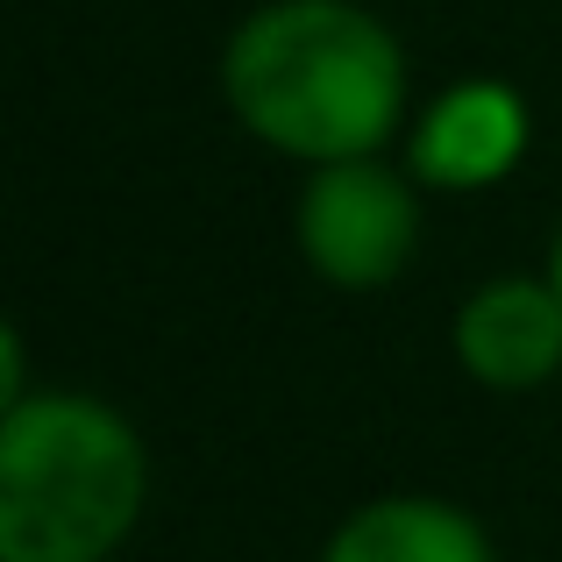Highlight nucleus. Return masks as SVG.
I'll use <instances>...</instances> for the list:
<instances>
[{
	"mask_svg": "<svg viewBox=\"0 0 562 562\" xmlns=\"http://www.w3.org/2000/svg\"><path fill=\"white\" fill-rule=\"evenodd\" d=\"M221 100L263 150L349 165L406 122V50L363 0H263L221 50Z\"/></svg>",
	"mask_w": 562,
	"mask_h": 562,
	"instance_id": "1",
	"label": "nucleus"
},
{
	"mask_svg": "<svg viewBox=\"0 0 562 562\" xmlns=\"http://www.w3.org/2000/svg\"><path fill=\"white\" fill-rule=\"evenodd\" d=\"M456 363L484 392H535L562 371V292L549 278H492L456 314Z\"/></svg>",
	"mask_w": 562,
	"mask_h": 562,
	"instance_id": "5",
	"label": "nucleus"
},
{
	"mask_svg": "<svg viewBox=\"0 0 562 562\" xmlns=\"http://www.w3.org/2000/svg\"><path fill=\"white\" fill-rule=\"evenodd\" d=\"M549 285L562 292V228H555V249H549Z\"/></svg>",
	"mask_w": 562,
	"mask_h": 562,
	"instance_id": "7",
	"label": "nucleus"
},
{
	"mask_svg": "<svg viewBox=\"0 0 562 562\" xmlns=\"http://www.w3.org/2000/svg\"><path fill=\"white\" fill-rule=\"evenodd\" d=\"M321 562H492V541L441 498H371L328 535Z\"/></svg>",
	"mask_w": 562,
	"mask_h": 562,
	"instance_id": "6",
	"label": "nucleus"
},
{
	"mask_svg": "<svg viewBox=\"0 0 562 562\" xmlns=\"http://www.w3.org/2000/svg\"><path fill=\"white\" fill-rule=\"evenodd\" d=\"M150 492L136 427L86 392L0 413V562H108Z\"/></svg>",
	"mask_w": 562,
	"mask_h": 562,
	"instance_id": "2",
	"label": "nucleus"
},
{
	"mask_svg": "<svg viewBox=\"0 0 562 562\" xmlns=\"http://www.w3.org/2000/svg\"><path fill=\"white\" fill-rule=\"evenodd\" d=\"M535 143V114H527L520 86L506 79H456L413 114L406 128V171L427 192H492L513 179Z\"/></svg>",
	"mask_w": 562,
	"mask_h": 562,
	"instance_id": "4",
	"label": "nucleus"
},
{
	"mask_svg": "<svg viewBox=\"0 0 562 562\" xmlns=\"http://www.w3.org/2000/svg\"><path fill=\"white\" fill-rule=\"evenodd\" d=\"M292 235L314 278L342 292H378L420 249V200H413V171H392L384 157H349V165L306 171L300 206H292Z\"/></svg>",
	"mask_w": 562,
	"mask_h": 562,
	"instance_id": "3",
	"label": "nucleus"
}]
</instances>
